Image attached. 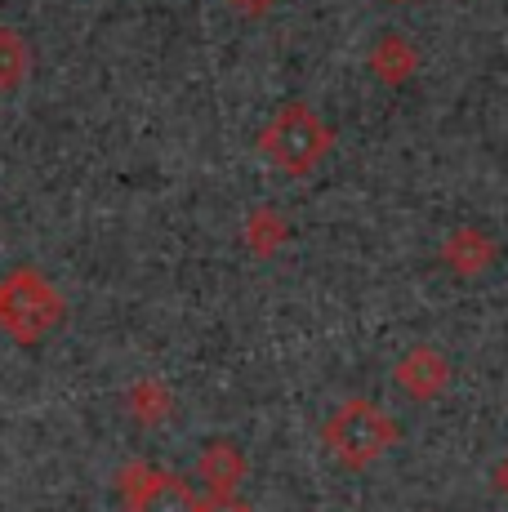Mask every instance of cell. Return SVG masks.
<instances>
[{"label":"cell","instance_id":"cell-1","mask_svg":"<svg viewBox=\"0 0 508 512\" xmlns=\"http://www.w3.org/2000/svg\"><path fill=\"white\" fill-rule=\"evenodd\" d=\"M330 147H335V130H330L308 103H286L268 121V130L259 134V152L268 156L281 174H290V179L312 174L326 161Z\"/></svg>","mask_w":508,"mask_h":512},{"label":"cell","instance_id":"cell-2","mask_svg":"<svg viewBox=\"0 0 508 512\" xmlns=\"http://www.w3.org/2000/svg\"><path fill=\"white\" fill-rule=\"evenodd\" d=\"M321 437H326L330 455L344 468H366L397 441V423H393V415H384L375 401L357 397V401H344V406L326 419Z\"/></svg>","mask_w":508,"mask_h":512},{"label":"cell","instance_id":"cell-3","mask_svg":"<svg viewBox=\"0 0 508 512\" xmlns=\"http://www.w3.org/2000/svg\"><path fill=\"white\" fill-rule=\"evenodd\" d=\"M58 317H63V299L54 294V285L41 272H9L0 281V326L14 334L18 343L45 339Z\"/></svg>","mask_w":508,"mask_h":512},{"label":"cell","instance_id":"cell-4","mask_svg":"<svg viewBox=\"0 0 508 512\" xmlns=\"http://www.w3.org/2000/svg\"><path fill=\"white\" fill-rule=\"evenodd\" d=\"M125 504H130V512H197L201 499L174 472L130 464L125 468Z\"/></svg>","mask_w":508,"mask_h":512},{"label":"cell","instance_id":"cell-5","mask_svg":"<svg viewBox=\"0 0 508 512\" xmlns=\"http://www.w3.org/2000/svg\"><path fill=\"white\" fill-rule=\"evenodd\" d=\"M393 379H397V388L410 392L415 401H428V397H437V392L446 388L451 366H446L442 352H433V348H410L406 357L397 361Z\"/></svg>","mask_w":508,"mask_h":512},{"label":"cell","instance_id":"cell-6","mask_svg":"<svg viewBox=\"0 0 508 512\" xmlns=\"http://www.w3.org/2000/svg\"><path fill=\"white\" fill-rule=\"evenodd\" d=\"M442 259L451 263L459 277H473V272L491 268V259H495V241H491L486 232H477V228H459V232L446 236Z\"/></svg>","mask_w":508,"mask_h":512},{"label":"cell","instance_id":"cell-7","mask_svg":"<svg viewBox=\"0 0 508 512\" xmlns=\"http://www.w3.org/2000/svg\"><path fill=\"white\" fill-rule=\"evenodd\" d=\"M415 63H419V54H415V45H410L406 36H393V32H388L384 41L370 49V67H375V76H379L384 85H402V81H410Z\"/></svg>","mask_w":508,"mask_h":512},{"label":"cell","instance_id":"cell-8","mask_svg":"<svg viewBox=\"0 0 508 512\" xmlns=\"http://www.w3.org/2000/svg\"><path fill=\"white\" fill-rule=\"evenodd\" d=\"M246 472V459L232 446H210L201 455V477L210 481V490H232V481Z\"/></svg>","mask_w":508,"mask_h":512},{"label":"cell","instance_id":"cell-9","mask_svg":"<svg viewBox=\"0 0 508 512\" xmlns=\"http://www.w3.org/2000/svg\"><path fill=\"white\" fill-rule=\"evenodd\" d=\"M27 76V45L14 27H0V90H14Z\"/></svg>","mask_w":508,"mask_h":512},{"label":"cell","instance_id":"cell-10","mask_svg":"<svg viewBox=\"0 0 508 512\" xmlns=\"http://www.w3.org/2000/svg\"><path fill=\"white\" fill-rule=\"evenodd\" d=\"M246 236H250V245H254L259 254H272L281 241H286V223H281L277 214L263 205V210H254V219L246 223Z\"/></svg>","mask_w":508,"mask_h":512},{"label":"cell","instance_id":"cell-11","mask_svg":"<svg viewBox=\"0 0 508 512\" xmlns=\"http://www.w3.org/2000/svg\"><path fill=\"white\" fill-rule=\"evenodd\" d=\"M197 512H250L246 504H241L232 490H210V495L197 504Z\"/></svg>","mask_w":508,"mask_h":512},{"label":"cell","instance_id":"cell-12","mask_svg":"<svg viewBox=\"0 0 508 512\" xmlns=\"http://www.w3.org/2000/svg\"><path fill=\"white\" fill-rule=\"evenodd\" d=\"M232 9H241V14H250V18H259V14H268L277 0H228Z\"/></svg>","mask_w":508,"mask_h":512},{"label":"cell","instance_id":"cell-13","mask_svg":"<svg viewBox=\"0 0 508 512\" xmlns=\"http://www.w3.org/2000/svg\"><path fill=\"white\" fill-rule=\"evenodd\" d=\"M495 486H500V490H504V495H508V459H504V464H500V472H495Z\"/></svg>","mask_w":508,"mask_h":512}]
</instances>
